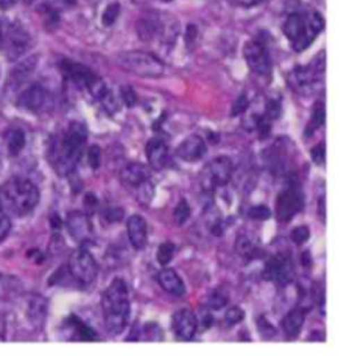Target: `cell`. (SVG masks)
Listing matches in <instances>:
<instances>
[{
	"label": "cell",
	"instance_id": "6da1fadb",
	"mask_svg": "<svg viewBox=\"0 0 340 356\" xmlns=\"http://www.w3.org/2000/svg\"><path fill=\"white\" fill-rule=\"evenodd\" d=\"M87 138V127L80 121H72L51 140L48 160L59 176H70L74 172L83 156Z\"/></svg>",
	"mask_w": 340,
	"mask_h": 356
},
{
	"label": "cell",
	"instance_id": "7a4b0ae2",
	"mask_svg": "<svg viewBox=\"0 0 340 356\" xmlns=\"http://www.w3.org/2000/svg\"><path fill=\"white\" fill-rule=\"evenodd\" d=\"M40 193L27 178H13L0 186V213L23 217L38 207Z\"/></svg>",
	"mask_w": 340,
	"mask_h": 356
},
{
	"label": "cell",
	"instance_id": "3957f363",
	"mask_svg": "<svg viewBox=\"0 0 340 356\" xmlns=\"http://www.w3.org/2000/svg\"><path fill=\"white\" fill-rule=\"evenodd\" d=\"M104 322L112 335H120L128 326L131 316L129 290L124 280L116 278L104 293Z\"/></svg>",
	"mask_w": 340,
	"mask_h": 356
},
{
	"label": "cell",
	"instance_id": "277c9868",
	"mask_svg": "<svg viewBox=\"0 0 340 356\" xmlns=\"http://www.w3.org/2000/svg\"><path fill=\"white\" fill-rule=\"evenodd\" d=\"M325 29V20L321 14H291L286 19L283 32L291 42L296 52H302L310 47L316 36Z\"/></svg>",
	"mask_w": 340,
	"mask_h": 356
},
{
	"label": "cell",
	"instance_id": "5b68a950",
	"mask_svg": "<svg viewBox=\"0 0 340 356\" xmlns=\"http://www.w3.org/2000/svg\"><path fill=\"white\" fill-rule=\"evenodd\" d=\"M118 64L122 70L141 77H160L165 72L163 61L144 51H128L118 56Z\"/></svg>",
	"mask_w": 340,
	"mask_h": 356
},
{
	"label": "cell",
	"instance_id": "8992f818",
	"mask_svg": "<svg viewBox=\"0 0 340 356\" xmlns=\"http://www.w3.org/2000/svg\"><path fill=\"white\" fill-rule=\"evenodd\" d=\"M233 163L229 157L221 156L207 163L201 172V186L202 189L211 193L217 188L226 186L233 177Z\"/></svg>",
	"mask_w": 340,
	"mask_h": 356
},
{
	"label": "cell",
	"instance_id": "52a82bcc",
	"mask_svg": "<svg viewBox=\"0 0 340 356\" xmlns=\"http://www.w3.org/2000/svg\"><path fill=\"white\" fill-rule=\"evenodd\" d=\"M305 205L303 193L296 179H290L286 189L278 194L275 201V216L280 222H289Z\"/></svg>",
	"mask_w": 340,
	"mask_h": 356
},
{
	"label": "cell",
	"instance_id": "ba28073f",
	"mask_svg": "<svg viewBox=\"0 0 340 356\" xmlns=\"http://www.w3.org/2000/svg\"><path fill=\"white\" fill-rule=\"evenodd\" d=\"M325 72V59L319 56L310 67H298L290 76L289 84L299 95L309 96L314 90L315 86L319 83V77Z\"/></svg>",
	"mask_w": 340,
	"mask_h": 356
},
{
	"label": "cell",
	"instance_id": "9c48e42d",
	"mask_svg": "<svg viewBox=\"0 0 340 356\" xmlns=\"http://www.w3.org/2000/svg\"><path fill=\"white\" fill-rule=\"evenodd\" d=\"M68 271L74 281L83 284H90L97 278L99 266L87 246H81L71 255Z\"/></svg>",
	"mask_w": 340,
	"mask_h": 356
},
{
	"label": "cell",
	"instance_id": "30bf717a",
	"mask_svg": "<svg viewBox=\"0 0 340 356\" xmlns=\"http://www.w3.org/2000/svg\"><path fill=\"white\" fill-rule=\"evenodd\" d=\"M294 262L289 254H275L266 262L264 278L280 286H286L294 280Z\"/></svg>",
	"mask_w": 340,
	"mask_h": 356
},
{
	"label": "cell",
	"instance_id": "8fae6325",
	"mask_svg": "<svg viewBox=\"0 0 340 356\" xmlns=\"http://www.w3.org/2000/svg\"><path fill=\"white\" fill-rule=\"evenodd\" d=\"M243 56L248 61L252 72L257 74H268L271 70V61L268 58L266 47L258 40H252L246 43L243 48Z\"/></svg>",
	"mask_w": 340,
	"mask_h": 356
},
{
	"label": "cell",
	"instance_id": "7c38bea8",
	"mask_svg": "<svg viewBox=\"0 0 340 356\" xmlns=\"http://www.w3.org/2000/svg\"><path fill=\"white\" fill-rule=\"evenodd\" d=\"M67 226H68L70 234L74 237V239L80 242L83 246L88 245L89 241L93 236V229H92V223L89 221L88 214H83L80 211L71 213L67 220Z\"/></svg>",
	"mask_w": 340,
	"mask_h": 356
},
{
	"label": "cell",
	"instance_id": "4fadbf2b",
	"mask_svg": "<svg viewBox=\"0 0 340 356\" xmlns=\"http://www.w3.org/2000/svg\"><path fill=\"white\" fill-rule=\"evenodd\" d=\"M207 150L205 140L198 134H192L179 144L176 153L182 161L194 163L201 160L207 154Z\"/></svg>",
	"mask_w": 340,
	"mask_h": 356
},
{
	"label": "cell",
	"instance_id": "5bb4252c",
	"mask_svg": "<svg viewBox=\"0 0 340 356\" xmlns=\"http://www.w3.org/2000/svg\"><path fill=\"white\" fill-rule=\"evenodd\" d=\"M198 328L195 315L191 310H179L173 316V330L179 339L191 341Z\"/></svg>",
	"mask_w": 340,
	"mask_h": 356
},
{
	"label": "cell",
	"instance_id": "9a60e30c",
	"mask_svg": "<svg viewBox=\"0 0 340 356\" xmlns=\"http://www.w3.org/2000/svg\"><path fill=\"white\" fill-rule=\"evenodd\" d=\"M61 70L74 84L81 88L88 89L89 86L97 79V76L93 74L88 67L74 61H68V60L63 61Z\"/></svg>",
	"mask_w": 340,
	"mask_h": 356
},
{
	"label": "cell",
	"instance_id": "2e32d148",
	"mask_svg": "<svg viewBox=\"0 0 340 356\" xmlns=\"http://www.w3.org/2000/svg\"><path fill=\"white\" fill-rule=\"evenodd\" d=\"M47 100H48V95L45 88L39 84H35L20 95L19 105L29 112L38 113L44 108Z\"/></svg>",
	"mask_w": 340,
	"mask_h": 356
},
{
	"label": "cell",
	"instance_id": "e0dca14e",
	"mask_svg": "<svg viewBox=\"0 0 340 356\" xmlns=\"http://www.w3.org/2000/svg\"><path fill=\"white\" fill-rule=\"evenodd\" d=\"M128 237L136 250H143L148 242V225L144 217L133 214L127 223Z\"/></svg>",
	"mask_w": 340,
	"mask_h": 356
},
{
	"label": "cell",
	"instance_id": "ac0fdd59",
	"mask_svg": "<svg viewBox=\"0 0 340 356\" xmlns=\"http://www.w3.org/2000/svg\"><path fill=\"white\" fill-rule=\"evenodd\" d=\"M147 153V159L148 163L154 170H161L169 161V148L166 145V143L159 138V137H153L150 138L145 148Z\"/></svg>",
	"mask_w": 340,
	"mask_h": 356
},
{
	"label": "cell",
	"instance_id": "d6986e66",
	"mask_svg": "<svg viewBox=\"0 0 340 356\" xmlns=\"http://www.w3.org/2000/svg\"><path fill=\"white\" fill-rule=\"evenodd\" d=\"M120 178H121L124 185L137 189L141 185H144V184L150 181V173H149V169L145 165L140 163H132L127 165L121 170Z\"/></svg>",
	"mask_w": 340,
	"mask_h": 356
},
{
	"label": "cell",
	"instance_id": "ffe728a7",
	"mask_svg": "<svg viewBox=\"0 0 340 356\" xmlns=\"http://www.w3.org/2000/svg\"><path fill=\"white\" fill-rule=\"evenodd\" d=\"M159 283L163 287V290L175 297H182L186 293V287L185 283L181 280V277L172 268H165L163 271H160L159 277Z\"/></svg>",
	"mask_w": 340,
	"mask_h": 356
},
{
	"label": "cell",
	"instance_id": "44dd1931",
	"mask_svg": "<svg viewBox=\"0 0 340 356\" xmlns=\"http://www.w3.org/2000/svg\"><path fill=\"white\" fill-rule=\"evenodd\" d=\"M306 319V312L300 307L294 309L289 312L283 321H282V328L287 339H296L302 331V327L305 325Z\"/></svg>",
	"mask_w": 340,
	"mask_h": 356
},
{
	"label": "cell",
	"instance_id": "7402d4cb",
	"mask_svg": "<svg viewBox=\"0 0 340 356\" xmlns=\"http://www.w3.org/2000/svg\"><path fill=\"white\" fill-rule=\"evenodd\" d=\"M4 138H6L7 150L11 156H17L26 147V134L19 128H13L7 131Z\"/></svg>",
	"mask_w": 340,
	"mask_h": 356
},
{
	"label": "cell",
	"instance_id": "603a6c76",
	"mask_svg": "<svg viewBox=\"0 0 340 356\" xmlns=\"http://www.w3.org/2000/svg\"><path fill=\"white\" fill-rule=\"evenodd\" d=\"M29 48V35L22 29L11 31V59L19 58Z\"/></svg>",
	"mask_w": 340,
	"mask_h": 356
},
{
	"label": "cell",
	"instance_id": "cb8c5ba5",
	"mask_svg": "<svg viewBox=\"0 0 340 356\" xmlns=\"http://www.w3.org/2000/svg\"><path fill=\"white\" fill-rule=\"evenodd\" d=\"M47 315V305L43 298L36 297L31 300L29 316L33 325H43Z\"/></svg>",
	"mask_w": 340,
	"mask_h": 356
},
{
	"label": "cell",
	"instance_id": "d4e9b609",
	"mask_svg": "<svg viewBox=\"0 0 340 356\" xmlns=\"http://www.w3.org/2000/svg\"><path fill=\"white\" fill-rule=\"evenodd\" d=\"M71 327L74 330V335H76V339L79 341H96L97 339V335L96 332L88 326L86 325L83 321H80L79 318L72 316L71 318Z\"/></svg>",
	"mask_w": 340,
	"mask_h": 356
},
{
	"label": "cell",
	"instance_id": "484cf974",
	"mask_svg": "<svg viewBox=\"0 0 340 356\" xmlns=\"http://www.w3.org/2000/svg\"><path fill=\"white\" fill-rule=\"evenodd\" d=\"M325 121V108L323 103H316L314 109H312V116H311L310 122L307 125V129H306V136H312L315 134Z\"/></svg>",
	"mask_w": 340,
	"mask_h": 356
},
{
	"label": "cell",
	"instance_id": "4316f807",
	"mask_svg": "<svg viewBox=\"0 0 340 356\" xmlns=\"http://www.w3.org/2000/svg\"><path fill=\"white\" fill-rule=\"evenodd\" d=\"M236 250L243 259L252 261L254 259V257H257L258 248L254 245V242L250 238L241 236V237H238L237 242H236Z\"/></svg>",
	"mask_w": 340,
	"mask_h": 356
},
{
	"label": "cell",
	"instance_id": "83f0119b",
	"mask_svg": "<svg viewBox=\"0 0 340 356\" xmlns=\"http://www.w3.org/2000/svg\"><path fill=\"white\" fill-rule=\"evenodd\" d=\"M175 252H176V246L172 242H163L157 249L156 259L161 266H166L173 261Z\"/></svg>",
	"mask_w": 340,
	"mask_h": 356
},
{
	"label": "cell",
	"instance_id": "f1b7e54d",
	"mask_svg": "<svg viewBox=\"0 0 340 356\" xmlns=\"http://www.w3.org/2000/svg\"><path fill=\"white\" fill-rule=\"evenodd\" d=\"M229 300V296L223 290H213L207 297V306L210 310H221Z\"/></svg>",
	"mask_w": 340,
	"mask_h": 356
},
{
	"label": "cell",
	"instance_id": "f546056e",
	"mask_svg": "<svg viewBox=\"0 0 340 356\" xmlns=\"http://www.w3.org/2000/svg\"><path fill=\"white\" fill-rule=\"evenodd\" d=\"M191 205L189 202L182 198L177 204V207L175 209V213H173V217H175V222L177 226H182L185 223L188 222V220L191 218Z\"/></svg>",
	"mask_w": 340,
	"mask_h": 356
},
{
	"label": "cell",
	"instance_id": "4dcf8cb0",
	"mask_svg": "<svg viewBox=\"0 0 340 356\" xmlns=\"http://www.w3.org/2000/svg\"><path fill=\"white\" fill-rule=\"evenodd\" d=\"M100 104L103 105L104 111L109 115H115L120 111V105L116 102V97L113 96V93L108 89L103 96L99 99Z\"/></svg>",
	"mask_w": 340,
	"mask_h": 356
},
{
	"label": "cell",
	"instance_id": "1f68e13d",
	"mask_svg": "<svg viewBox=\"0 0 340 356\" xmlns=\"http://www.w3.org/2000/svg\"><path fill=\"white\" fill-rule=\"evenodd\" d=\"M120 15V4L119 3H111L103 14V24L105 27H111L116 23V20L119 19Z\"/></svg>",
	"mask_w": 340,
	"mask_h": 356
},
{
	"label": "cell",
	"instance_id": "d6a6232c",
	"mask_svg": "<svg viewBox=\"0 0 340 356\" xmlns=\"http://www.w3.org/2000/svg\"><path fill=\"white\" fill-rule=\"evenodd\" d=\"M310 229L306 225H300L296 226V229H293L290 238L296 245H303L310 239Z\"/></svg>",
	"mask_w": 340,
	"mask_h": 356
},
{
	"label": "cell",
	"instance_id": "836d02e7",
	"mask_svg": "<svg viewBox=\"0 0 340 356\" xmlns=\"http://www.w3.org/2000/svg\"><path fill=\"white\" fill-rule=\"evenodd\" d=\"M245 318V312L242 309H239L237 306L229 309L226 315H225V322L229 327L236 326L238 323H241Z\"/></svg>",
	"mask_w": 340,
	"mask_h": 356
},
{
	"label": "cell",
	"instance_id": "e575fe53",
	"mask_svg": "<svg viewBox=\"0 0 340 356\" xmlns=\"http://www.w3.org/2000/svg\"><path fill=\"white\" fill-rule=\"evenodd\" d=\"M248 214L255 221H267L271 217V210L266 205H255L250 208Z\"/></svg>",
	"mask_w": 340,
	"mask_h": 356
},
{
	"label": "cell",
	"instance_id": "d590c367",
	"mask_svg": "<svg viewBox=\"0 0 340 356\" xmlns=\"http://www.w3.org/2000/svg\"><path fill=\"white\" fill-rule=\"evenodd\" d=\"M144 334L147 337V341H161L163 339V330L156 322H149L144 327Z\"/></svg>",
	"mask_w": 340,
	"mask_h": 356
},
{
	"label": "cell",
	"instance_id": "8d00e7d4",
	"mask_svg": "<svg viewBox=\"0 0 340 356\" xmlns=\"http://www.w3.org/2000/svg\"><path fill=\"white\" fill-rule=\"evenodd\" d=\"M249 105H250V102H249L248 96H246L245 93L241 95L237 100L234 102V104H233V108H232V116H233V118H237V116L243 115V113L249 109Z\"/></svg>",
	"mask_w": 340,
	"mask_h": 356
},
{
	"label": "cell",
	"instance_id": "74e56055",
	"mask_svg": "<svg viewBox=\"0 0 340 356\" xmlns=\"http://www.w3.org/2000/svg\"><path fill=\"white\" fill-rule=\"evenodd\" d=\"M88 163L92 169H99L102 163V149L97 145H92L88 149Z\"/></svg>",
	"mask_w": 340,
	"mask_h": 356
},
{
	"label": "cell",
	"instance_id": "f35d334b",
	"mask_svg": "<svg viewBox=\"0 0 340 356\" xmlns=\"http://www.w3.org/2000/svg\"><path fill=\"white\" fill-rule=\"evenodd\" d=\"M264 116L268 121L278 119L281 116V103L278 100H270L266 104V112Z\"/></svg>",
	"mask_w": 340,
	"mask_h": 356
},
{
	"label": "cell",
	"instance_id": "ab89813d",
	"mask_svg": "<svg viewBox=\"0 0 340 356\" xmlns=\"http://www.w3.org/2000/svg\"><path fill=\"white\" fill-rule=\"evenodd\" d=\"M74 1L76 0H45V4L51 11L58 13L70 8L71 6H74Z\"/></svg>",
	"mask_w": 340,
	"mask_h": 356
},
{
	"label": "cell",
	"instance_id": "60d3db41",
	"mask_svg": "<svg viewBox=\"0 0 340 356\" xmlns=\"http://www.w3.org/2000/svg\"><path fill=\"white\" fill-rule=\"evenodd\" d=\"M121 97L124 100V103L129 108H133L137 104V95L134 92V89L129 86H125L121 88Z\"/></svg>",
	"mask_w": 340,
	"mask_h": 356
},
{
	"label": "cell",
	"instance_id": "b9f144b4",
	"mask_svg": "<svg viewBox=\"0 0 340 356\" xmlns=\"http://www.w3.org/2000/svg\"><path fill=\"white\" fill-rule=\"evenodd\" d=\"M311 157L314 163L318 165H323L325 163V144L321 143L311 149Z\"/></svg>",
	"mask_w": 340,
	"mask_h": 356
},
{
	"label": "cell",
	"instance_id": "7bdbcfd3",
	"mask_svg": "<svg viewBox=\"0 0 340 356\" xmlns=\"http://www.w3.org/2000/svg\"><path fill=\"white\" fill-rule=\"evenodd\" d=\"M258 327H259V332L262 334V337L264 338H266V339H270V338H273L274 335H275V328L274 326L265 319V318H259V321H258Z\"/></svg>",
	"mask_w": 340,
	"mask_h": 356
},
{
	"label": "cell",
	"instance_id": "ee69618b",
	"mask_svg": "<svg viewBox=\"0 0 340 356\" xmlns=\"http://www.w3.org/2000/svg\"><path fill=\"white\" fill-rule=\"evenodd\" d=\"M11 230V221L7 214L0 213V242L4 241Z\"/></svg>",
	"mask_w": 340,
	"mask_h": 356
},
{
	"label": "cell",
	"instance_id": "f6af8a7d",
	"mask_svg": "<svg viewBox=\"0 0 340 356\" xmlns=\"http://www.w3.org/2000/svg\"><path fill=\"white\" fill-rule=\"evenodd\" d=\"M97 207H99V201H97L96 195L92 193L86 194V197H84V208L87 210V214L88 216L93 214L96 211Z\"/></svg>",
	"mask_w": 340,
	"mask_h": 356
},
{
	"label": "cell",
	"instance_id": "bcb514c9",
	"mask_svg": "<svg viewBox=\"0 0 340 356\" xmlns=\"http://www.w3.org/2000/svg\"><path fill=\"white\" fill-rule=\"evenodd\" d=\"M124 217V211L119 208L108 209V211L105 213V220L108 222H120Z\"/></svg>",
	"mask_w": 340,
	"mask_h": 356
},
{
	"label": "cell",
	"instance_id": "7dc6e473",
	"mask_svg": "<svg viewBox=\"0 0 340 356\" xmlns=\"http://www.w3.org/2000/svg\"><path fill=\"white\" fill-rule=\"evenodd\" d=\"M234 1L237 3L238 6H241V7H252V6L259 4V3L264 1V0H234Z\"/></svg>",
	"mask_w": 340,
	"mask_h": 356
},
{
	"label": "cell",
	"instance_id": "c3c4849f",
	"mask_svg": "<svg viewBox=\"0 0 340 356\" xmlns=\"http://www.w3.org/2000/svg\"><path fill=\"white\" fill-rule=\"evenodd\" d=\"M17 0H0V10H8L15 6Z\"/></svg>",
	"mask_w": 340,
	"mask_h": 356
},
{
	"label": "cell",
	"instance_id": "681fc988",
	"mask_svg": "<svg viewBox=\"0 0 340 356\" xmlns=\"http://www.w3.org/2000/svg\"><path fill=\"white\" fill-rule=\"evenodd\" d=\"M302 264H303V266H310L311 265V257L310 252H306L303 255H302Z\"/></svg>",
	"mask_w": 340,
	"mask_h": 356
},
{
	"label": "cell",
	"instance_id": "f907efd6",
	"mask_svg": "<svg viewBox=\"0 0 340 356\" xmlns=\"http://www.w3.org/2000/svg\"><path fill=\"white\" fill-rule=\"evenodd\" d=\"M319 207H321V209H322V217L325 218V197H322L321 198V201H319Z\"/></svg>",
	"mask_w": 340,
	"mask_h": 356
},
{
	"label": "cell",
	"instance_id": "816d5d0a",
	"mask_svg": "<svg viewBox=\"0 0 340 356\" xmlns=\"http://www.w3.org/2000/svg\"><path fill=\"white\" fill-rule=\"evenodd\" d=\"M3 44V32H1V27H0V47Z\"/></svg>",
	"mask_w": 340,
	"mask_h": 356
},
{
	"label": "cell",
	"instance_id": "f5cc1de1",
	"mask_svg": "<svg viewBox=\"0 0 340 356\" xmlns=\"http://www.w3.org/2000/svg\"><path fill=\"white\" fill-rule=\"evenodd\" d=\"M1 168H3V163H1V157H0V172H1Z\"/></svg>",
	"mask_w": 340,
	"mask_h": 356
},
{
	"label": "cell",
	"instance_id": "db71d44e",
	"mask_svg": "<svg viewBox=\"0 0 340 356\" xmlns=\"http://www.w3.org/2000/svg\"><path fill=\"white\" fill-rule=\"evenodd\" d=\"M26 3H31V1H33V0H24Z\"/></svg>",
	"mask_w": 340,
	"mask_h": 356
},
{
	"label": "cell",
	"instance_id": "11a10c76",
	"mask_svg": "<svg viewBox=\"0 0 340 356\" xmlns=\"http://www.w3.org/2000/svg\"><path fill=\"white\" fill-rule=\"evenodd\" d=\"M166 1H170V0H166Z\"/></svg>",
	"mask_w": 340,
	"mask_h": 356
}]
</instances>
